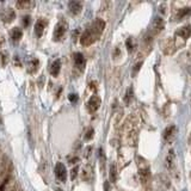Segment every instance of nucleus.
<instances>
[{
  "label": "nucleus",
  "mask_w": 191,
  "mask_h": 191,
  "mask_svg": "<svg viewBox=\"0 0 191 191\" xmlns=\"http://www.w3.org/2000/svg\"><path fill=\"white\" fill-rule=\"evenodd\" d=\"M105 27V23L102 19H97L90 27L85 30V33L81 35V44L82 46H91L99 38V36L103 34Z\"/></svg>",
  "instance_id": "obj_1"
},
{
  "label": "nucleus",
  "mask_w": 191,
  "mask_h": 191,
  "mask_svg": "<svg viewBox=\"0 0 191 191\" xmlns=\"http://www.w3.org/2000/svg\"><path fill=\"white\" fill-rule=\"evenodd\" d=\"M165 165H166V169L171 173L176 172L177 165H176V154H174V150L173 149H170L169 150V154H167V156L165 159Z\"/></svg>",
  "instance_id": "obj_2"
},
{
  "label": "nucleus",
  "mask_w": 191,
  "mask_h": 191,
  "mask_svg": "<svg viewBox=\"0 0 191 191\" xmlns=\"http://www.w3.org/2000/svg\"><path fill=\"white\" fill-rule=\"evenodd\" d=\"M55 176L59 180L65 183L66 179H67V170H66V166L63 165L62 163H57L56 166H55Z\"/></svg>",
  "instance_id": "obj_3"
},
{
  "label": "nucleus",
  "mask_w": 191,
  "mask_h": 191,
  "mask_svg": "<svg viewBox=\"0 0 191 191\" xmlns=\"http://www.w3.org/2000/svg\"><path fill=\"white\" fill-rule=\"evenodd\" d=\"M66 29H67V24H65L63 22H60L55 30H54V40L55 41H60L63 36H65V33H66Z\"/></svg>",
  "instance_id": "obj_4"
},
{
  "label": "nucleus",
  "mask_w": 191,
  "mask_h": 191,
  "mask_svg": "<svg viewBox=\"0 0 191 191\" xmlns=\"http://www.w3.org/2000/svg\"><path fill=\"white\" fill-rule=\"evenodd\" d=\"M87 106H88V110L91 112H94L97 111L101 106V98L97 97V96H92V97L90 98L88 103H87Z\"/></svg>",
  "instance_id": "obj_5"
},
{
  "label": "nucleus",
  "mask_w": 191,
  "mask_h": 191,
  "mask_svg": "<svg viewBox=\"0 0 191 191\" xmlns=\"http://www.w3.org/2000/svg\"><path fill=\"white\" fill-rule=\"evenodd\" d=\"M174 135H176V127L172 124L170 127L165 129V133H164V140L166 142H171L173 139H174Z\"/></svg>",
  "instance_id": "obj_6"
},
{
  "label": "nucleus",
  "mask_w": 191,
  "mask_h": 191,
  "mask_svg": "<svg viewBox=\"0 0 191 191\" xmlns=\"http://www.w3.org/2000/svg\"><path fill=\"white\" fill-rule=\"evenodd\" d=\"M73 59H74V63H75L77 67L84 68V66H85V57H84V55L81 53H75Z\"/></svg>",
  "instance_id": "obj_7"
},
{
  "label": "nucleus",
  "mask_w": 191,
  "mask_h": 191,
  "mask_svg": "<svg viewBox=\"0 0 191 191\" xmlns=\"http://www.w3.org/2000/svg\"><path fill=\"white\" fill-rule=\"evenodd\" d=\"M68 6H69V10L73 14H78L82 9V5H81L80 1H71L68 4Z\"/></svg>",
  "instance_id": "obj_8"
},
{
  "label": "nucleus",
  "mask_w": 191,
  "mask_h": 191,
  "mask_svg": "<svg viewBox=\"0 0 191 191\" xmlns=\"http://www.w3.org/2000/svg\"><path fill=\"white\" fill-rule=\"evenodd\" d=\"M60 69H61V62H60V60H55V61L53 62V65H51L50 72H51V74H53L54 77H56V75H59Z\"/></svg>",
  "instance_id": "obj_9"
},
{
  "label": "nucleus",
  "mask_w": 191,
  "mask_h": 191,
  "mask_svg": "<svg viewBox=\"0 0 191 191\" xmlns=\"http://www.w3.org/2000/svg\"><path fill=\"white\" fill-rule=\"evenodd\" d=\"M43 31H44V22L43 20H38L36 23V25H35V34L38 37H41L42 34H43Z\"/></svg>",
  "instance_id": "obj_10"
},
{
  "label": "nucleus",
  "mask_w": 191,
  "mask_h": 191,
  "mask_svg": "<svg viewBox=\"0 0 191 191\" xmlns=\"http://www.w3.org/2000/svg\"><path fill=\"white\" fill-rule=\"evenodd\" d=\"M4 14L5 16H3V18H4V22H12L13 19H14V11L12 10V9H7L5 12H4Z\"/></svg>",
  "instance_id": "obj_11"
},
{
  "label": "nucleus",
  "mask_w": 191,
  "mask_h": 191,
  "mask_svg": "<svg viewBox=\"0 0 191 191\" xmlns=\"http://www.w3.org/2000/svg\"><path fill=\"white\" fill-rule=\"evenodd\" d=\"M22 37H23V33H22V30H20L19 27H14V29L12 30V38H13V41L18 42Z\"/></svg>",
  "instance_id": "obj_12"
},
{
  "label": "nucleus",
  "mask_w": 191,
  "mask_h": 191,
  "mask_svg": "<svg viewBox=\"0 0 191 191\" xmlns=\"http://www.w3.org/2000/svg\"><path fill=\"white\" fill-rule=\"evenodd\" d=\"M110 179L112 183H115L117 180V170H116V165L112 164L110 166Z\"/></svg>",
  "instance_id": "obj_13"
},
{
  "label": "nucleus",
  "mask_w": 191,
  "mask_h": 191,
  "mask_svg": "<svg viewBox=\"0 0 191 191\" xmlns=\"http://www.w3.org/2000/svg\"><path fill=\"white\" fill-rule=\"evenodd\" d=\"M177 34H178V35H182V36L185 37V38H187L189 35L191 34V26H185V27H183L182 30L178 31Z\"/></svg>",
  "instance_id": "obj_14"
},
{
  "label": "nucleus",
  "mask_w": 191,
  "mask_h": 191,
  "mask_svg": "<svg viewBox=\"0 0 191 191\" xmlns=\"http://www.w3.org/2000/svg\"><path fill=\"white\" fill-rule=\"evenodd\" d=\"M7 180H9V177L3 182V184L0 185V191H4V189H5V186H6V184H7Z\"/></svg>",
  "instance_id": "obj_15"
},
{
  "label": "nucleus",
  "mask_w": 191,
  "mask_h": 191,
  "mask_svg": "<svg viewBox=\"0 0 191 191\" xmlns=\"http://www.w3.org/2000/svg\"><path fill=\"white\" fill-rule=\"evenodd\" d=\"M78 97H77V94H69V101L71 102H77Z\"/></svg>",
  "instance_id": "obj_16"
},
{
  "label": "nucleus",
  "mask_w": 191,
  "mask_h": 191,
  "mask_svg": "<svg viewBox=\"0 0 191 191\" xmlns=\"http://www.w3.org/2000/svg\"><path fill=\"white\" fill-rule=\"evenodd\" d=\"M92 136H93V130H92V129H90V130L87 132V135H86V139H87V140H90V139H91Z\"/></svg>",
  "instance_id": "obj_17"
},
{
  "label": "nucleus",
  "mask_w": 191,
  "mask_h": 191,
  "mask_svg": "<svg viewBox=\"0 0 191 191\" xmlns=\"http://www.w3.org/2000/svg\"><path fill=\"white\" fill-rule=\"evenodd\" d=\"M29 5H30V3H27V1H19V3H18V6H25V7H26V6H29Z\"/></svg>",
  "instance_id": "obj_18"
},
{
  "label": "nucleus",
  "mask_w": 191,
  "mask_h": 191,
  "mask_svg": "<svg viewBox=\"0 0 191 191\" xmlns=\"http://www.w3.org/2000/svg\"><path fill=\"white\" fill-rule=\"evenodd\" d=\"M77 172H78V167H74V170H72V179L77 177Z\"/></svg>",
  "instance_id": "obj_19"
},
{
  "label": "nucleus",
  "mask_w": 191,
  "mask_h": 191,
  "mask_svg": "<svg viewBox=\"0 0 191 191\" xmlns=\"http://www.w3.org/2000/svg\"><path fill=\"white\" fill-rule=\"evenodd\" d=\"M24 25H29V17H26V18H24Z\"/></svg>",
  "instance_id": "obj_20"
}]
</instances>
